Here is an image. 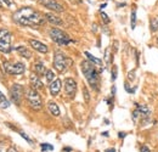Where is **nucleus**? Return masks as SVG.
Masks as SVG:
<instances>
[{
	"label": "nucleus",
	"mask_w": 158,
	"mask_h": 152,
	"mask_svg": "<svg viewBox=\"0 0 158 152\" xmlns=\"http://www.w3.org/2000/svg\"><path fill=\"white\" fill-rule=\"evenodd\" d=\"M102 135H103V136H108V131H103Z\"/></svg>",
	"instance_id": "40"
},
{
	"label": "nucleus",
	"mask_w": 158,
	"mask_h": 152,
	"mask_svg": "<svg viewBox=\"0 0 158 152\" xmlns=\"http://www.w3.org/2000/svg\"><path fill=\"white\" fill-rule=\"evenodd\" d=\"M45 20L48 21V22H50L51 25H54V26H62L63 25V21L59 17V16H56V15H54V14H45Z\"/></svg>",
	"instance_id": "12"
},
{
	"label": "nucleus",
	"mask_w": 158,
	"mask_h": 152,
	"mask_svg": "<svg viewBox=\"0 0 158 152\" xmlns=\"http://www.w3.org/2000/svg\"><path fill=\"white\" fill-rule=\"evenodd\" d=\"M80 68H82V72L84 73L88 83L90 84V87L94 89V90L98 91L100 89V77H98V72L96 71L95 68V64L89 62V61H83L80 63Z\"/></svg>",
	"instance_id": "2"
},
{
	"label": "nucleus",
	"mask_w": 158,
	"mask_h": 152,
	"mask_svg": "<svg viewBox=\"0 0 158 152\" xmlns=\"http://www.w3.org/2000/svg\"><path fill=\"white\" fill-rule=\"evenodd\" d=\"M130 25H131V28L134 29V28H135V25H136V12H135V11L131 12V21H130Z\"/></svg>",
	"instance_id": "24"
},
{
	"label": "nucleus",
	"mask_w": 158,
	"mask_h": 152,
	"mask_svg": "<svg viewBox=\"0 0 158 152\" xmlns=\"http://www.w3.org/2000/svg\"><path fill=\"white\" fill-rule=\"evenodd\" d=\"M116 94V87H112V96H114Z\"/></svg>",
	"instance_id": "37"
},
{
	"label": "nucleus",
	"mask_w": 158,
	"mask_h": 152,
	"mask_svg": "<svg viewBox=\"0 0 158 152\" xmlns=\"http://www.w3.org/2000/svg\"><path fill=\"white\" fill-rule=\"evenodd\" d=\"M34 71H35V74H38L39 77L40 76H44L46 73V69H45V66L41 63V62H38L34 64Z\"/></svg>",
	"instance_id": "17"
},
{
	"label": "nucleus",
	"mask_w": 158,
	"mask_h": 152,
	"mask_svg": "<svg viewBox=\"0 0 158 152\" xmlns=\"http://www.w3.org/2000/svg\"><path fill=\"white\" fill-rule=\"evenodd\" d=\"M141 152H151L150 151V149L147 147V146H141V150H140Z\"/></svg>",
	"instance_id": "32"
},
{
	"label": "nucleus",
	"mask_w": 158,
	"mask_h": 152,
	"mask_svg": "<svg viewBox=\"0 0 158 152\" xmlns=\"http://www.w3.org/2000/svg\"><path fill=\"white\" fill-rule=\"evenodd\" d=\"M20 135H21V136H22V138H23V139H25V140H27V141H28V142H29V144H32V140H31V138H29V136H28V135H27V134H26V133H23V131H20Z\"/></svg>",
	"instance_id": "28"
},
{
	"label": "nucleus",
	"mask_w": 158,
	"mask_h": 152,
	"mask_svg": "<svg viewBox=\"0 0 158 152\" xmlns=\"http://www.w3.org/2000/svg\"><path fill=\"white\" fill-rule=\"evenodd\" d=\"M150 28H151V30L152 32H156V30L158 29V22H157V20L156 18H151L150 20Z\"/></svg>",
	"instance_id": "21"
},
{
	"label": "nucleus",
	"mask_w": 158,
	"mask_h": 152,
	"mask_svg": "<svg viewBox=\"0 0 158 152\" xmlns=\"http://www.w3.org/2000/svg\"><path fill=\"white\" fill-rule=\"evenodd\" d=\"M45 77H46V80H48V82H50V83L55 80V73H54L51 69H48V71H46Z\"/></svg>",
	"instance_id": "20"
},
{
	"label": "nucleus",
	"mask_w": 158,
	"mask_h": 152,
	"mask_svg": "<svg viewBox=\"0 0 158 152\" xmlns=\"http://www.w3.org/2000/svg\"><path fill=\"white\" fill-rule=\"evenodd\" d=\"M1 1H4V2H5L6 5H7V6H10V5H11V2H10V0H1Z\"/></svg>",
	"instance_id": "36"
},
{
	"label": "nucleus",
	"mask_w": 158,
	"mask_h": 152,
	"mask_svg": "<svg viewBox=\"0 0 158 152\" xmlns=\"http://www.w3.org/2000/svg\"><path fill=\"white\" fill-rule=\"evenodd\" d=\"M128 78H129V80H134V79H135V72H134V71L129 72V73H128Z\"/></svg>",
	"instance_id": "29"
},
{
	"label": "nucleus",
	"mask_w": 158,
	"mask_h": 152,
	"mask_svg": "<svg viewBox=\"0 0 158 152\" xmlns=\"http://www.w3.org/2000/svg\"><path fill=\"white\" fill-rule=\"evenodd\" d=\"M83 95H84V100H85V102L88 103L89 101H90V95H89V91H88V89L84 87L83 88Z\"/></svg>",
	"instance_id": "25"
},
{
	"label": "nucleus",
	"mask_w": 158,
	"mask_h": 152,
	"mask_svg": "<svg viewBox=\"0 0 158 152\" xmlns=\"http://www.w3.org/2000/svg\"><path fill=\"white\" fill-rule=\"evenodd\" d=\"M0 20H1V18H0Z\"/></svg>",
	"instance_id": "44"
},
{
	"label": "nucleus",
	"mask_w": 158,
	"mask_h": 152,
	"mask_svg": "<svg viewBox=\"0 0 158 152\" xmlns=\"http://www.w3.org/2000/svg\"><path fill=\"white\" fill-rule=\"evenodd\" d=\"M4 69L9 74H23L26 68H25V64L21 63V62L11 63V62L5 61L4 62Z\"/></svg>",
	"instance_id": "7"
},
{
	"label": "nucleus",
	"mask_w": 158,
	"mask_h": 152,
	"mask_svg": "<svg viewBox=\"0 0 158 152\" xmlns=\"http://www.w3.org/2000/svg\"><path fill=\"white\" fill-rule=\"evenodd\" d=\"M106 152H116L114 149H108V150H106Z\"/></svg>",
	"instance_id": "38"
},
{
	"label": "nucleus",
	"mask_w": 158,
	"mask_h": 152,
	"mask_svg": "<svg viewBox=\"0 0 158 152\" xmlns=\"http://www.w3.org/2000/svg\"><path fill=\"white\" fill-rule=\"evenodd\" d=\"M113 45H114V51H117V50H118V41L114 40V41H113Z\"/></svg>",
	"instance_id": "33"
},
{
	"label": "nucleus",
	"mask_w": 158,
	"mask_h": 152,
	"mask_svg": "<svg viewBox=\"0 0 158 152\" xmlns=\"http://www.w3.org/2000/svg\"><path fill=\"white\" fill-rule=\"evenodd\" d=\"M10 95H11V100L16 103V105H21V100L23 96V88L20 84H13L10 89Z\"/></svg>",
	"instance_id": "8"
},
{
	"label": "nucleus",
	"mask_w": 158,
	"mask_h": 152,
	"mask_svg": "<svg viewBox=\"0 0 158 152\" xmlns=\"http://www.w3.org/2000/svg\"><path fill=\"white\" fill-rule=\"evenodd\" d=\"M12 18L16 23H18L21 26L34 27V26L43 25L45 17H43V15L40 12H38L37 10L32 9L29 6H25V7H21L20 10H17L12 15Z\"/></svg>",
	"instance_id": "1"
},
{
	"label": "nucleus",
	"mask_w": 158,
	"mask_h": 152,
	"mask_svg": "<svg viewBox=\"0 0 158 152\" xmlns=\"http://www.w3.org/2000/svg\"><path fill=\"white\" fill-rule=\"evenodd\" d=\"M2 100H7V99H6V97L4 96V94L0 91V101H2Z\"/></svg>",
	"instance_id": "35"
},
{
	"label": "nucleus",
	"mask_w": 158,
	"mask_h": 152,
	"mask_svg": "<svg viewBox=\"0 0 158 152\" xmlns=\"http://www.w3.org/2000/svg\"><path fill=\"white\" fill-rule=\"evenodd\" d=\"M93 30H94V32L96 30V25H94V26H93Z\"/></svg>",
	"instance_id": "41"
},
{
	"label": "nucleus",
	"mask_w": 158,
	"mask_h": 152,
	"mask_svg": "<svg viewBox=\"0 0 158 152\" xmlns=\"http://www.w3.org/2000/svg\"><path fill=\"white\" fill-rule=\"evenodd\" d=\"M72 60L68 59L63 53L61 51H56L55 56H54V67L56 71H59L60 73H62L64 71H67V68L71 66Z\"/></svg>",
	"instance_id": "4"
},
{
	"label": "nucleus",
	"mask_w": 158,
	"mask_h": 152,
	"mask_svg": "<svg viewBox=\"0 0 158 152\" xmlns=\"http://www.w3.org/2000/svg\"><path fill=\"white\" fill-rule=\"evenodd\" d=\"M49 34H50V38H51L56 44H59V45H61V46H62V45H68L69 43L73 41V40L68 37V34H66L63 30L57 29V28L50 29Z\"/></svg>",
	"instance_id": "5"
},
{
	"label": "nucleus",
	"mask_w": 158,
	"mask_h": 152,
	"mask_svg": "<svg viewBox=\"0 0 158 152\" xmlns=\"http://www.w3.org/2000/svg\"><path fill=\"white\" fill-rule=\"evenodd\" d=\"M157 43H158V37H157Z\"/></svg>",
	"instance_id": "43"
},
{
	"label": "nucleus",
	"mask_w": 158,
	"mask_h": 152,
	"mask_svg": "<svg viewBox=\"0 0 158 152\" xmlns=\"http://www.w3.org/2000/svg\"><path fill=\"white\" fill-rule=\"evenodd\" d=\"M85 56L88 57V60L91 61V63H94V64H96V66H101V60H98V59H96V57H94L90 53H85Z\"/></svg>",
	"instance_id": "19"
},
{
	"label": "nucleus",
	"mask_w": 158,
	"mask_h": 152,
	"mask_svg": "<svg viewBox=\"0 0 158 152\" xmlns=\"http://www.w3.org/2000/svg\"><path fill=\"white\" fill-rule=\"evenodd\" d=\"M0 7H1V0H0Z\"/></svg>",
	"instance_id": "42"
},
{
	"label": "nucleus",
	"mask_w": 158,
	"mask_h": 152,
	"mask_svg": "<svg viewBox=\"0 0 158 152\" xmlns=\"http://www.w3.org/2000/svg\"><path fill=\"white\" fill-rule=\"evenodd\" d=\"M11 50V33L7 29H0V53L9 54Z\"/></svg>",
	"instance_id": "6"
},
{
	"label": "nucleus",
	"mask_w": 158,
	"mask_h": 152,
	"mask_svg": "<svg viewBox=\"0 0 158 152\" xmlns=\"http://www.w3.org/2000/svg\"><path fill=\"white\" fill-rule=\"evenodd\" d=\"M29 80H31V85L33 89H35V90H38V89H43V83H41V80H40V78H39V76L38 74H32L31 78H29Z\"/></svg>",
	"instance_id": "13"
},
{
	"label": "nucleus",
	"mask_w": 158,
	"mask_h": 152,
	"mask_svg": "<svg viewBox=\"0 0 158 152\" xmlns=\"http://www.w3.org/2000/svg\"><path fill=\"white\" fill-rule=\"evenodd\" d=\"M16 51L20 54V56H22L25 59H31L32 57V53L26 46H17L16 48Z\"/></svg>",
	"instance_id": "16"
},
{
	"label": "nucleus",
	"mask_w": 158,
	"mask_h": 152,
	"mask_svg": "<svg viewBox=\"0 0 158 152\" xmlns=\"http://www.w3.org/2000/svg\"><path fill=\"white\" fill-rule=\"evenodd\" d=\"M124 87H125V90L128 91V92H131V94H133V92L135 91V89H131V88L129 87V84H128V83H125V85H124Z\"/></svg>",
	"instance_id": "30"
},
{
	"label": "nucleus",
	"mask_w": 158,
	"mask_h": 152,
	"mask_svg": "<svg viewBox=\"0 0 158 152\" xmlns=\"http://www.w3.org/2000/svg\"><path fill=\"white\" fill-rule=\"evenodd\" d=\"M101 17H102V21H103L106 25H108V23H110V18H108V16H107L105 12H101Z\"/></svg>",
	"instance_id": "27"
},
{
	"label": "nucleus",
	"mask_w": 158,
	"mask_h": 152,
	"mask_svg": "<svg viewBox=\"0 0 158 152\" xmlns=\"http://www.w3.org/2000/svg\"><path fill=\"white\" fill-rule=\"evenodd\" d=\"M39 2L41 5H44L45 7L52 10V11H56V12H62V11H64L63 5L59 4L56 0H39Z\"/></svg>",
	"instance_id": "10"
},
{
	"label": "nucleus",
	"mask_w": 158,
	"mask_h": 152,
	"mask_svg": "<svg viewBox=\"0 0 158 152\" xmlns=\"http://www.w3.org/2000/svg\"><path fill=\"white\" fill-rule=\"evenodd\" d=\"M63 151H66V152H69V151H72L69 147H66V149H63Z\"/></svg>",
	"instance_id": "39"
},
{
	"label": "nucleus",
	"mask_w": 158,
	"mask_h": 152,
	"mask_svg": "<svg viewBox=\"0 0 158 152\" xmlns=\"http://www.w3.org/2000/svg\"><path fill=\"white\" fill-rule=\"evenodd\" d=\"M6 152H17V150H16L15 147H9V149L6 150Z\"/></svg>",
	"instance_id": "34"
},
{
	"label": "nucleus",
	"mask_w": 158,
	"mask_h": 152,
	"mask_svg": "<svg viewBox=\"0 0 158 152\" xmlns=\"http://www.w3.org/2000/svg\"><path fill=\"white\" fill-rule=\"evenodd\" d=\"M105 60H106V63H107V64H110L111 61H112V57H111V50H110V49H106V51H105Z\"/></svg>",
	"instance_id": "22"
},
{
	"label": "nucleus",
	"mask_w": 158,
	"mask_h": 152,
	"mask_svg": "<svg viewBox=\"0 0 158 152\" xmlns=\"http://www.w3.org/2000/svg\"><path fill=\"white\" fill-rule=\"evenodd\" d=\"M125 135H126V133H124V131H119V133H118V138H119V139L125 138Z\"/></svg>",
	"instance_id": "31"
},
{
	"label": "nucleus",
	"mask_w": 158,
	"mask_h": 152,
	"mask_svg": "<svg viewBox=\"0 0 158 152\" xmlns=\"http://www.w3.org/2000/svg\"><path fill=\"white\" fill-rule=\"evenodd\" d=\"M61 84H62V82L60 79H55L54 82L50 83V92H51L52 96H56L60 92V90H61Z\"/></svg>",
	"instance_id": "14"
},
{
	"label": "nucleus",
	"mask_w": 158,
	"mask_h": 152,
	"mask_svg": "<svg viewBox=\"0 0 158 152\" xmlns=\"http://www.w3.org/2000/svg\"><path fill=\"white\" fill-rule=\"evenodd\" d=\"M29 44H31V46L34 49V50H37V51H39V53H41V54H46V53L49 51L48 46H46L45 44H43V43L38 41V40L31 39V40H29Z\"/></svg>",
	"instance_id": "11"
},
{
	"label": "nucleus",
	"mask_w": 158,
	"mask_h": 152,
	"mask_svg": "<svg viewBox=\"0 0 158 152\" xmlns=\"http://www.w3.org/2000/svg\"><path fill=\"white\" fill-rule=\"evenodd\" d=\"M48 108H49V111H50V113H51L52 116H55V117H59V116H60V108H59L57 103L50 101V102L48 103Z\"/></svg>",
	"instance_id": "15"
},
{
	"label": "nucleus",
	"mask_w": 158,
	"mask_h": 152,
	"mask_svg": "<svg viewBox=\"0 0 158 152\" xmlns=\"http://www.w3.org/2000/svg\"><path fill=\"white\" fill-rule=\"evenodd\" d=\"M116 78H117V66H113V68H112V82H114L116 80Z\"/></svg>",
	"instance_id": "26"
},
{
	"label": "nucleus",
	"mask_w": 158,
	"mask_h": 152,
	"mask_svg": "<svg viewBox=\"0 0 158 152\" xmlns=\"http://www.w3.org/2000/svg\"><path fill=\"white\" fill-rule=\"evenodd\" d=\"M40 149H41V151H52L54 150V146H51V145H49V144H41L40 145Z\"/></svg>",
	"instance_id": "23"
},
{
	"label": "nucleus",
	"mask_w": 158,
	"mask_h": 152,
	"mask_svg": "<svg viewBox=\"0 0 158 152\" xmlns=\"http://www.w3.org/2000/svg\"><path fill=\"white\" fill-rule=\"evenodd\" d=\"M26 99H27L28 105H29V107H31L32 110H34V111L41 110L43 101H41V97H40L39 92L35 90V89L31 88V89H28V90L26 91Z\"/></svg>",
	"instance_id": "3"
},
{
	"label": "nucleus",
	"mask_w": 158,
	"mask_h": 152,
	"mask_svg": "<svg viewBox=\"0 0 158 152\" xmlns=\"http://www.w3.org/2000/svg\"><path fill=\"white\" fill-rule=\"evenodd\" d=\"M64 91L69 97H74L75 91H77V82L73 78L64 79Z\"/></svg>",
	"instance_id": "9"
},
{
	"label": "nucleus",
	"mask_w": 158,
	"mask_h": 152,
	"mask_svg": "<svg viewBox=\"0 0 158 152\" xmlns=\"http://www.w3.org/2000/svg\"><path fill=\"white\" fill-rule=\"evenodd\" d=\"M136 105V107H137V111L141 113V115H144V116H148L150 115V108L146 106V105H139V103H135Z\"/></svg>",
	"instance_id": "18"
}]
</instances>
